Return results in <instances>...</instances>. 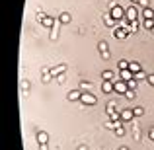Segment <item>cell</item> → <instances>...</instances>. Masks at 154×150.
Here are the masks:
<instances>
[{
	"instance_id": "5",
	"label": "cell",
	"mask_w": 154,
	"mask_h": 150,
	"mask_svg": "<svg viewBox=\"0 0 154 150\" xmlns=\"http://www.w3.org/2000/svg\"><path fill=\"white\" fill-rule=\"evenodd\" d=\"M113 35H115L117 39H125L129 33H127V29H123V27H119V26H117L115 29H113Z\"/></svg>"
},
{
	"instance_id": "9",
	"label": "cell",
	"mask_w": 154,
	"mask_h": 150,
	"mask_svg": "<svg viewBox=\"0 0 154 150\" xmlns=\"http://www.w3.org/2000/svg\"><path fill=\"white\" fill-rule=\"evenodd\" d=\"M98 49H100V53L103 55V59H109V49H107V43H105V41L98 43Z\"/></svg>"
},
{
	"instance_id": "35",
	"label": "cell",
	"mask_w": 154,
	"mask_h": 150,
	"mask_svg": "<svg viewBox=\"0 0 154 150\" xmlns=\"http://www.w3.org/2000/svg\"><path fill=\"white\" fill-rule=\"evenodd\" d=\"M152 33H154V29H152Z\"/></svg>"
},
{
	"instance_id": "20",
	"label": "cell",
	"mask_w": 154,
	"mask_h": 150,
	"mask_svg": "<svg viewBox=\"0 0 154 150\" xmlns=\"http://www.w3.org/2000/svg\"><path fill=\"white\" fill-rule=\"evenodd\" d=\"M37 140H39V144H47V140H49V139H47V133H39Z\"/></svg>"
},
{
	"instance_id": "34",
	"label": "cell",
	"mask_w": 154,
	"mask_h": 150,
	"mask_svg": "<svg viewBox=\"0 0 154 150\" xmlns=\"http://www.w3.org/2000/svg\"><path fill=\"white\" fill-rule=\"evenodd\" d=\"M121 150H129V148H127V146H123V148H121Z\"/></svg>"
},
{
	"instance_id": "33",
	"label": "cell",
	"mask_w": 154,
	"mask_h": 150,
	"mask_svg": "<svg viewBox=\"0 0 154 150\" xmlns=\"http://www.w3.org/2000/svg\"><path fill=\"white\" fill-rule=\"evenodd\" d=\"M131 2H133V4H137V2H139V0H131Z\"/></svg>"
},
{
	"instance_id": "3",
	"label": "cell",
	"mask_w": 154,
	"mask_h": 150,
	"mask_svg": "<svg viewBox=\"0 0 154 150\" xmlns=\"http://www.w3.org/2000/svg\"><path fill=\"white\" fill-rule=\"evenodd\" d=\"M80 101H82L84 105H96V103H98V98H96L94 94H90V92H84L82 98H80Z\"/></svg>"
},
{
	"instance_id": "15",
	"label": "cell",
	"mask_w": 154,
	"mask_h": 150,
	"mask_svg": "<svg viewBox=\"0 0 154 150\" xmlns=\"http://www.w3.org/2000/svg\"><path fill=\"white\" fill-rule=\"evenodd\" d=\"M66 70V66H64V64H60V66H57V68H53V70L49 72L51 76H57V74H63V72Z\"/></svg>"
},
{
	"instance_id": "21",
	"label": "cell",
	"mask_w": 154,
	"mask_h": 150,
	"mask_svg": "<svg viewBox=\"0 0 154 150\" xmlns=\"http://www.w3.org/2000/svg\"><path fill=\"white\" fill-rule=\"evenodd\" d=\"M103 22L107 23V26H113V23H115V20L111 18V14H103Z\"/></svg>"
},
{
	"instance_id": "4",
	"label": "cell",
	"mask_w": 154,
	"mask_h": 150,
	"mask_svg": "<svg viewBox=\"0 0 154 150\" xmlns=\"http://www.w3.org/2000/svg\"><path fill=\"white\" fill-rule=\"evenodd\" d=\"M127 90H129V84L127 82H123V80H119V82H113V92H117V94H127Z\"/></svg>"
},
{
	"instance_id": "22",
	"label": "cell",
	"mask_w": 154,
	"mask_h": 150,
	"mask_svg": "<svg viewBox=\"0 0 154 150\" xmlns=\"http://www.w3.org/2000/svg\"><path fill=\"white\" fill-rule=\"evenodd\" d=\"M129 60H119V70H129Z\"/></svg>"
},
{
	"instance_id": "1",
	"label": "cell",
	"mask_w": 154,
	"mask_h": 150,
	"mask_svg": "<svg viewBox=\"0 0 154 150\" xmlns=\"http://www.w3.org/2000/svg\"><path fill=\"white\" fill-rule=\"evenodd\" d=\"M125 8L123 6H119V4H113V8H111V12H109V14H111V18L115 20V22H121V20L125 18Z\"/></svg>"
},
{
	"instance_id": "18",
	"label": "cell",
	"mask_w": 154,
	"mask_h": 150,
	"mask_svg": "<svg viewBox=\"0 0 154 150\" xmlns=\"http://www.w3.org/2000/svg\"><path fill=\"white\" fill-rule=\"evenodd\" d=\"M105 127H107V129H119L121 121H109V123H105Z\"/></svg>"
},
{
	"instance_id": "7",
	"label": "cell",
	"mask_w": 154,
	"mask_h": 150,
	"mask_svg": "<svg viewBox=\"0 0 154 150\" xmlns=\"http://www.w3.org/2000/svg\"><path fill=\"white\" fill-rule=\"evenodd\" d=\"M121 72V80H123V82H131L133 78H135V74H133L131 70H119Z\"/></svg>"
},
{
	"instance_id": "10",
	"label": "cell",
	"mask_w": 154,
	"mask_h": 150,
	"mask_svg": "<svg viewBox=\"0 0 154 150\" xmlns=\"http://www.w3.org/2000/svg\"><path fill=\"white\" fill-rule=\"evenodd\" d=\"M41 23L45 27H55V20L49 18V16H43V14H41Z\"/></svg>"
},
{
	"instance_id": "32",
	"label": "cell",
	"mask_w": 154,
	"mask_h": 150,
	"mask_svg": "<svg viewBox=\"0 0 154 150\" xmlns=\"http://www.w3.org/2000/svg\"><path fill=\"white\" fill-rule=\"evenodd\" d=\"M150 140H154V129H150Z\"/></svg>"
},
{
	"instance_id": "26",
	"label": "cell",
	"mask_w": 154,
	"mask_h": 150,
	"mask_svg": "<svg viewBox=\"0 0 154 150\" xmlns=\"http://www.w3.org/2000/svg\"><path fill=\"white\" fill-rule=\"evenodd\" d=\"M133 111H135V117H140L144 113V109L143 107H133Z\"/></svg>"
},
{
	"instance_id": "25",
	"label": "cell",
	"mask_w": 154,
	"mask_h": 150,
	"mask_svg": "<svg viewBox=\"0 0 154 150\" xmlns=\"http://www.w3.org/2000/svg\"><path fill=\"white\" fill-rule=\"evenodd\" d=\"M135 96H137V92H135V90H127L125 98H127V99H135Z\"/></svg>"
},
{
	"instance_id": "16",
	"label": "cell",
	"mask_w": 154,
	"mask_h": 150,
	"mask_svg": "<svg viewBox=\"0 0 154 150\" xmlns=\"http://www.w3.org/2000/svg\"><path fill=\"white\" fill-rule=\"evenodd\" d=\"M102 78H103V80H107V82H111V80L115 78V76H113V72H111V70H103Z\"/></svg>"
},
{
	"instance_id": "11",
	"label": "cell",
	"mask_w": 154,
	"mask_h": 150,
	"mask_svg": "<svg viewBox=\"0 0 154 150\" xmlns=\"http://www.w3.org/2000/svg\"><path fill=\"white\" fill-rule=\"evenodd\" d=\"M102 92H103V94H111V92H113V84L107 82V80H103V82H102Z\"/></svg>"
},
{
	"instance_id": "19",
	"label": "cell",
	"mask_w": 154,
	"mask_h": 150,
	"mask_svg": "<svg viewBox=\"0 0 154 150\" xmlns=\"http://www.w3.org/2000/svg\"><path fill=\"white\" fill-rule=\"evenodd\" d=\"M144 29H148V31H152L154 29V20H144Z\"/></svg>"
},
{
	"instance_id": "2",
	"label": "cell",
	"mask_w": 154,
	"mask_h": 150,
	"mask_svg": "<svg viewBox=\"0 0 154 150\" xmlns=\"http://www.w3.org/2000/svg\"><path fill=\"white\" fill-rule=\"evenodd\" d=\"M139 14H140L139 8H137L135 4H133V6H129V8H127V12H125V18H127L129 22H135V20L139 18Z\"/></svg>"
},
{
	"instance_id": "28",
	"label": "cell",
	"mask_w": 154,
	"mask_h": 150,
	"mask_svg": "<svg viewBox=\"0 0 154 150\" xmlns=\"http://www.w3.org/2000/svg\"><path fill=\"white\" fill-rule=\"evenodd\" d=\"M51 29H53V31H51V39H55V37H57V35H59V26H55V27H51Z\"/></svg>"
},
{
	"instance_id": "27",
	"label": "cell",
	"mask_w": 154,
	"mask_h": 150,
	"mask_svg": "<svg viewBox=\"0 0 154 150\" xmlns=\"http://www.w3.org/2000/svg\"><path fill=\"white\" fill-rule=\"evenodd\" d=\"M137 82H139L137 78H133L131 82H127V84H129V90H135V88H137Z\"/></svg>"
},
{
	"instance_id": "8",
	"label": "cell",
	"mask_w": 154,
	"mask_h": 150,
	"mask_svg": "<svg viewBox=\"0 0 154 150\" xmlns=\"http://www.w3.org/2000/svg\"><path fill=\"white\" fill-rule=\"evenodd\" d=\"M133 117H135V111H133V109H125V111H121V119H123V121H133Z\"/></svg>"
},
{
	"instance_id": "14",
	"label": "cell",
	"mask_w": 154,
	"mask_h": 150,
	"mask_svg": "<svg viewBox=\"0 0 154 150\" xmlns=\"http://www.w3.org/2000/svg\"><path fill=\"white\" fill-rule=\"evenodd\" d=\"M129 70H131L133 74H137V72H140V64L137 63V60H133V63L129 64Z\"/></svg>"
},
{
	"instance_id": "31",
	"label": "cell",
	"mask_w": 154,
	"mask_h": 150,
	"mask_svg": "<svg viewBox=\"0 0 154 150\" xmlns=\"http://www.w3.org/2000/svg\"><path fill=\"white\" fill-rule=\"evenodd\" d=\"M148 84H152V86H154V74L148 76Z\"/></svg>"
},
{
	"instance_id": "13",
	"label": "cell",
	"mask_w": 154,
	"mask_h": 150,
	"mask_svg": "<svg viewBox=\"0 0 154 150\" xmlns=\"http://www.w3.org/2000/svg\"><path fill=\"white\" fill-rule=\"evenodd\" d=\"M125 29H127V33H135V31L139 29V22H137V20L135 22H129V26L125 27Z\"/></svg>"
},
{
	"instance_id": "6",
	"label": "cell",
	"mask_w": 154,
	"mask_h": 150,
	"mask_svg": "<svg viewBox=\"0 0 154 150\" xmlns=\"http://www.w3.org/2000/svg\"><path fill=\"white\" fill-rule=\"evenodd\" d=\"M82 94H84L82 90H72V92H68V96H66V98L70 99V101H76V99H80V98H82Z\"/></svg>"
},
{
	"instance_id": "30",
	"label": "cell",
	"mask_w": 154,
	"mask_h": 150,
	"mask_svg": "<svg viewBox=\"0 0 154 150\" xmlns=\"http://www.w3.org/2000/svg\"><path fill=\"white\" fill-rule=\"evenodd\" d=\"M115 135H117V136H123V135H125V129H123V127L115 129Z\"/></svg>"
},
{
	"instance_id": "12",
	"label": "cell",
	"mask_w": 154,
	"mask_h": 150,
	"mask_svg": "<svg viewBox=\"0 0 154 150\" xmlns=\"http://www.w3.org/2000/svg\"><path fill=\"white\" fill-rule=\"evenodd\" d=\"M140 16H143L144 20H154V10L152 8H144V10L140 12Z\"/></svg>"
},
{
	"instance_id": "29",
	"label": "cell",
	"mask_w": 154,
	"mask_h": 150,
	"mask_svg": "<svg viewBox=\"0 0 154 150\" xmlns=\"http://www.w3.org/2000/svg\"><path fill=\"white\" fill-rule=\"evenodd\" d=\"M143 8H150V0H139Z\"/></svg>"
},
{
	"instance_id": "17",
	"label": "cell",
	"mask_w": 154,
	"mask_h": 150,
	"mask_svg": "<svg viewBox=\"0 0 154 150\" xmlns=\"http://www.w3.org/2000/svg\"><path fill=\"white\" fill-rule=\"evenodd\" d=\"M59 20H60L63 23H68V22H70V14H68V12H63V14L59 16Z\"/></svg>"
},
{
	"instance_id": "24",
	"label": "cell",
	"mask_w": 154,
	"mask_h": 150,
	"mask_svg": "<svg viewBox=\"0 0 154 150\" xmlns=\"http://www.w3.org/2000/svg\"><path fill=\"white\" fill-rule=\"evenodd\" d=\"M135 78H137V80H148V76L144 74L143 70H140V72H137V74H135Z\"/></svg>"
},
{
	"instance_id": "23",
	"label": "cell",
	"mask_w": 154,
	"mask_h": 150,
	"mask_svg": "<svg viewBox=\"0 0 154 150\" xmlns=\"http://www.w3.org/2000/svg\"><path fill=\"white\" fill-rule=\"evenodd\" d=\"M90 86L92 84L88 82V80H82V82H80V90H90Z\"/></svg>"
}]
</instances>
